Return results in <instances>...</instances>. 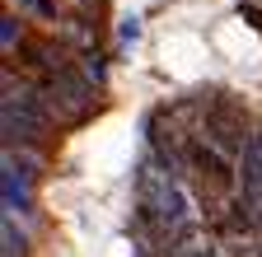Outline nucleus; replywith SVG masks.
I'll use <instances>...</instances> for the list:
<instances>
[{"instance_id": "f257e3e1", "label": "nucleus", "mask_w": 262, "mask_h": 257, "mask_svg": "<svg viewBox=\"0 0 262 257\" xmlns=\"http://www.w3.org/2000/svg\"><path fill=\"white\" fill-rule=\"evenodd\" d=\"M0 117H5V136L10 141H38L47 126V108L28 84H14V75H5V103H0Z\"/></svg>"}, {"instance_id": "f03ea898", "label": "nucleus", "mask_w": 262, "mask_h": 257, "mask_svg": "<svg viewBox=\"0 0 262 257\" xmlns=\"http://www.w3.org/2000/svg\"><path fill=\"white\" fill-rule=\"evenodd\" d=\"M239 197L253 211V220L262 224V136H253L248 150L239 154Z\"/></svg>"}, {"instance_id": "7ed1b4c3", "label": "nucleus", "mask_w": 262, "mask_h": 257, "mask_svg": "<svg viewBox=\"0 0 262 257\" xmlns=\"http://www.w3.org/2000/svg\"><path fill=\"white\" fill-rule=\"evenodd\" d=\"M47 99L61 103L66 117H84V108H89V80L61 66V71H52V80H47Z\"/></svg>"}, {"instance_id": "20e7f679", "label": "nucleus", "mask_w": 262, "mask_h": 257, "mask_svg": "<svg viewBox=\"0 0 262 257\" xmlns=\"http://www.w3.org/2000/svg\"><path fill=\"white\" fill-rule=\"evenodd\" d=\"M178 257H229L225 252V243L220 239H202V243H192L187 252H178Z\"/></svg>"}, {"instance_id": "39448f33", "label": "nucleus", "mask_w": 262, "mask_h": 257, "mask_svg": "<svg viewBox=\"0 0 262 257\" xmlns=\"http://www.w3.org/2000/svg\"><path fill=\"white\" fill-rule=\"evenodd\" d=\"M5 257H24V239L14 234V215H5Z\"/></svg>"}, {"instance_id": "423d86ee", "label": "nucleus", "mask_w": 262, "mask_h": 257, "mask_svg": "<svg viewBox=\"0 0 262 257\" xmlns=\"http://www.w3.org/2000/svg\"><path fill=\"white\" fill-rule=\"evenodd\" d=\"M24 5H28L33 14H42V19H52V0H24Z\"/></svg>"}]
</instances>
